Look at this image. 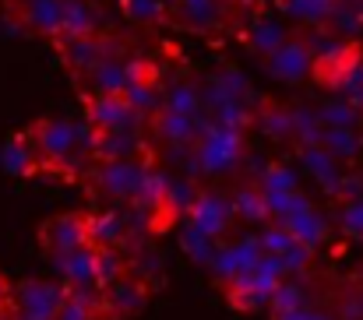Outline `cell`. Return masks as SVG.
<instances>
[{
  "mask_svg": "<svg viewBox=\"0 0 363 320\" xmlns=\"http://www.w3.org/2000/svg\"><path fill=\"white\" fill-rule=\"evenodd\" d=\"M67 289L60 278H21L11 282L7 317L11 320H53Z\"/></svg>",
  "mask_w": 363,
  "mask_h": 320,
  "instance_id": "1",
  "label": "cell"
},
{
  "mask_svg": "<svg viewBox=\"0 0 363 320\" xmlns=\"http://www.w3.org/2000/svg\"><path fill=\"white\" fill-rule=\"evenodd\" d=\"M35 239H39V250H43L50 261H57V257H64V253H71V250H82V246L92 243V212L50 215V218L39 225Z\"/></svg>",
  "mask_w": 363,
  "mask_h": 320,
  "instance_id": "2",
  "label": "cell"
},
{
  "mask_svg": "<svg viewBox=\"0 0 363 320\" xmlns=\"http://www.w3.org/2000/svg\"><path fill=\"white\" fill-rule=\"evenodd\" d=\"M123 50L117 39H110L106 32L99 35H71V39H57V53L64 60V67L71 71V78H82L89 74L92 67H99L110 53Z\"/></svg>",
  "mask_w": 363,
  "mask_h": 320,
  "instance_id": "3",
  "label": "cell"
},
{
  "mask_svg": "<svg viewBox=\"0 0 363 320\" xmlns=\"http://www.w3.org/2000/svg\"><path fill=\"white\" fill-rule=\"evenodd\" d=\"M64 289L71 292H99L103 289V271H99V246L89 243L82 250H71L57 261H50Z\"/></svg>",
  "mask_w": 363,
  "mask_h": 320,
  "instance_id": "4",
  "label": "cell"
},
{
  "mask_svg": "<svg viewBox=\"0 0 363 320\" xmlns=\"http://www.w3.org/2000/svg\"><path fill=\"white\" fill-rule=\"evenodd\" d=\"M82 103H85V123L96 134H117V130H130V127H145V120L134 113V106L123 96H92Z\"/></svg>",
  "mask_w": 363,
  "mask_h": 320,
  "instance_id": "5",
  "label": "cell"
},
{
  "mask_svg": "<svg viewBox=\"0 0 363 320\" xmlns=\"http://www.w3.org/2000/svg\"><path fill=\"white\" fill-rule=\"evenodd\" d=\"M99 299H103V314H106V320H127V317H134V314L145 310L148 289H145V282H141L134 271H127V275L106 282V285L99 289Z\"/></svg>",
  "mask_w": 363,
  "mask_h": 320,
  "instance_id": "6",
  "label": "cell"
},
{
  "mask_svg": "<svg viewBox=\"0 0 363 320\" xmlns=\"http://www.w3.org/2000/svg\"><path fill=\"white\" fill-rule=\"evenodd\" d=\"M169 18H177L191 32H205L208 35V32L230 25L233 0H173L169 4Z\"/></svg>",
  "mask_w": 363,
  "mask_h": 320,
  "instance_id": "7",
  "label": "cell"
},
{
  "mask_svg": "<svg viewBox=\"0 0 363 320\" xmlns=\"http://www.w3.org/2000/svg\"><path fill=\"white\" fill-rule=\"evenodd\" d=\"M11 18L32 35L57 39L64 25V0H11Z\"/></svg>",
  "mask_w": 363,
  "mask_h": 320,
  "instance_id": "8",
  "label": "cell"
},
{
  "mask_svg": "<svg viewBox=\"0 0 363 320\" xmlns=\"http://www.w3.org/2000/svg\"><path fill=\"white\" fill-rule=\"evenodd\" d=\"M99 32H106V11H103V4H96V0H64V25H60V35L57 39L99 35Z\"/></svg>",
  "mask_w": 363,
  "mask_h": 320,
  "instance_id": "9",
  "label": "cell"
},
{
  "mask_svg": "<svg viewBox=\"0 0 363 320\" xmlns=\"http://www.w3.org/2000/svg\"><path fill=\"white\" fill-rule=\"evenodd\" d=\"M4 169L14 173V176H46L43 169V155H39V144L32 137V130H14L7 148H4Z\"/></svg>",
  "mask_w": 363,
  "mask_h": 320,
  "instance_id": "10",
  "label": "cell"
},
{
  "mask_svg": "<svg viewBox=\"0 0 363 320\" xmlns=\"http://www.w3.org/2000/svg\"><path fill=\"white\" fill-rule=\"evenodd\" d=\"M268 67H272L279 78H286V81H300L303 74L314 71V57H311L307 42H300V39H282V42L268 53Z\"/></svg>",
  "mask_w": 363,
  "mask_h": 320,
  "instance_id": "11",
  "label": "cell"
},
{
  "mask_svg": "<svg viewBox=\"0 0 363 320\" xmlns=\"http://www.w3.org/2000/svg\"><path fill=\"white\" fill-rule=\"evenodd\" d=\"M92 243L103 250H123L127 246V218H121L117 212H92Z\"/></svg>",
  "mask_w": 363,
  "mask_h": 320,
  "instance_id": "12",
  "label": "cell"
},
{
  "mask_svg": "<svg viewBox=\"0 0 363 320\" xmlns=\"http://www.w3.org/2000/svg\"><path fill=\"white\" fill-rule=\"evenodd\" d=\"M275 4L282 7L286 18H293V21L314 28V25H325V21H328V14L335 11L339 0H275Z\"/></svg>",
  "mask_w": 363,
  "mask_h": 320,
  "instance_id": "13",
  "label": "cell"
},
{
  "mask_svg": "<svg viewBox=\"0 0 363 320\" xmlns=\"http://www.w3.org/2000/svg\"><path fill=\"white\" fill-rule=\"evenodd\" d=\"M123 18L138 25H159L169 18V0H121Z\"/></svg>",
  "mask_w": 363,
  "mask_h": 320,
  "instance_id": "14",
  "label": "cell"
},
{
  "mask_svg": "<svg viewBox=\"0 0 363 320\" xmlns=\"http://www.w3.org/2000/svg\"><path fill=\"white\" fill-rule=\"evenodd\" d=\"M282 39H286V35H282V28H279L275 21H250L247 42H250L254 50H261V53H272V50H275Z\"/></svg>",
  "mask_w": 363,
  "mask_h": 320,
  "instance_id": "15",
  "label": "cell"
},
{
  "mask_svg": "<svg viewBox=\"0 0 363 320\" xmlns=\"http://www.w3.org/2000/svg\"><path fill=\"white\" fill-rule=\"evenodd\" d=\"M342 225H346L353 236H363V201H357V205H350V208H346Z\"/></svg>",
  "mask_w": 363,
  "mask_h": 320,
  "instance_id": "16",
  "label": "cell"
},
{
  "mask_svg": "<svg viewBox=\"0 0 363 320\" xmlns=\"http://www.w3.org/2000/svg\"><path fill=\"white\" fill-rule=\"evenodd\" d=\"M7 296H11V278L0 271V310H7Z\"/></svg>",
  "mask_w": 363,
  "mask_h": 320,
  "instance_id": "17",
  "label": "cell"
},
{
  "mask_svg": "<svg viewBox=\"0 0 363 320\" xmlns=\"http://www.w3.org/2000/svg\"><path fill=\"white\" fill-rule=\"evenodd\" d=\"M0 320H7V310H0Z\"/></svg>",
  "mask_w": 363,
  "mask_h": 320,
  "instance_id": "18",
  "label": "cell"
},
{
  "mask_svg": "<svg viewBox=\"0 0 363 320\" xmlns=\"http://www.w3.org/2000/svg\"><path fill=\"white\" fill-rule=\"evenodd\" d=\"M96 4H103V0H96Z\"/></svg>",
  "mask_w": 363,
  "mask_h": 320,
  "instance_id": "19",
  "label": "cell"
}]
</instances>
